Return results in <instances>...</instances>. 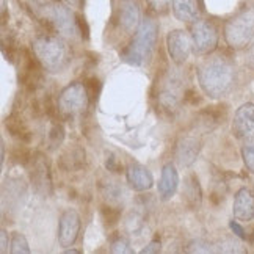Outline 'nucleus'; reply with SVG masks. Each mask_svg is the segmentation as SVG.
Wrapping results in <instances>:
<instances>
[{"label": "nucleus", "instance_id": "obj_29", "mask_svg": "<svg viewBox=\"0 0 254 254\" xmlns=\"http://www.w3.org/2000/svg\"><path fill=\"white\" fill-rule=\"evenodd\" d=\"M242 155H243V160H245L247 168L251 173H254V143H248L247 146H243Z\"/></svg>", "mask_w": 254, "mask_h": 254}, {"label": "nucleus", "instance_id": "obj_9", "mask_svg": "<svg viewBox=\"0 0 254 254\" xmlns=\"http://www.w3.org/2000/svg\"><path fill=\"white\" fill-rule=\"evenodd\" d=\"M201 149V138L199 130L194 129L190 133L182 135L178 144H176V160L181 167H190L196 160Z\"/></svg>", "mask_w": 254, "mask_h": 254}, {"label": "nucleus", "instance_id": "obj_16", "mask_svg": "<svg viewBox=\"0 0 254 254\" xmlns=\"http://www.w3.org/2000/svg\"><path fill=\"white\" fill-rule=\"evenodd\" d=\"M120 24L126 32H132L140 24L138 0H121L120 3Z\"/></svg>", "mask_w": 254, "mask_h": 254}, {"label": "nucleus", "instance_id": "obj_27", "mask_svg": "<svg viewBox=\"0 0 254 254\" xmlns=\"http://www.w3.org/2000/svg\"><path fill=\"white\" fill-rule=\"evenodd\" d=\"M85 88H86V91H88V96H90V101L96 102L97 97H99V93H101V82H99V79H96V77H90V79H86Z\"/></svg>", "mask_w": 254, "mask_h": 254}, {"label": "nucleus", "instance_id": "obj_30", "mask_svg": "<svg viewBox=\"0 0 254 254\" xmlns=\"http://www.w3.org/2000/svg\"><path fill=\"white\" fill-rule=\"evenodd\" d=\"M112 253H132V248L129 247V242L124 237H118L112 242Z\"/></svg>", "mask_w": 254, "mask_h": 254}, {"label": "nucleus", "instance_id": "obj_4", "mask_svg": "<svg viewBox=\"0 0 254 254\" xmlns=\"http://www.w3.org/2000/svg\"><path fill=\"white\" fill-rule=\"evenodd\" d=\"M254 35V13L251 9L239 13L224 27V38L231 47L242 49L248 46Z\"/></svg>", "mask_w": 254, "mask_h": 254}, {"label": "nucleus", "instance_id": "obj_25", "mask_svg": "<svg viewBox=\"0 0 254 254\" xmlns=\"http://www.w3.org/2000/svg\"><path fill=\"white\" fill-rule=\"evenodd\" d=\"M217 251L221 253H243L245 250L242 248V245L234 239H223L221 242L217 243Z\"/></svg>", "mask_w": 254, "mask_h": 254}, {"label": "nucleus", "instance_id": "obj_33", "mask_svg": "<svg viewBox=\"0 0 254 254\" xmlns=\"http://www.w3.org/2000/svg\"><path fill=\"white\" fill-rule=\"evenodd\" d=\"M77 27H79V32L83 40H88L90 38V27H88L83 16H77Z\"/></svg>", "mask_w": 254, "mask_h": 254}, {"label": "nucleus", "instance_id": "obj_11", "mask_svg": "<svg viewBox=\"0 0 254 254\" xmlns=\"http://www.w3.org/2000/svg\"><path fill=\"white\" fill-rule=\"evenodd\" d=\"M32 160H33V168H32L33 187L43 196H49L52 193V179H51V170H49V162L41 152L35 154Z\"/></svg>", "mask_w": 254, "mask_h": 254}, {"label": "nucleus", "instance_id": "obj_31", "mask_svg": "<svg viewBox=\"0 0 254 254\" xmlns=\"http://www.w3.org/2000/svg\"><path fill=\"white\" fill-rule=\"evenodd\" d=\"M209 251H212V248L204 240H193L187 247V253H209Z\"/></svg>", "mask_w": 254, "mask_h": 254}, {"label": "nucleus", "instance_id": "obj_23", "mask_svg": "<svg viewBox=\"0 0 254 254\" xmlns=\"http://www.w3.org/2000/svg\"><path fill=\"white\" fill-rule=\"evenodd\" d=\"M64 140V130H63V126L58 124V123H54L51 130H49V135H47V146L49 149H57L58 146H60Z\"/></svg>", "mask_w": 254, "mask_h": 254}, {"label": "nucleus", "instance_id": "obj_18", "mask_svg": "<svg viewBox=\"0 0 254 254\" xmlns=\"http://www.w3.org/2000/svg\"><path fill=\"white\" fill-rule=\"evenodd\" d=\"M127 181H129L130 187L136 191H144L152 187V176L141 165H130L127 168Z\"/></svg>", "mask_w": 254, "mask_h": 254}, {"label": "nucleus", "instance_id": "obj_28", "mask_svg": "<svg viewBox=\"0 0 254 254\" xmlns=\"http://www.w3.org/2000/svg\"><path fill=\"white\" fill-rule=\"evenodd\" d=\"M102 217L105 220L107 224H110V226H113V224H116L120 221L121 218V212L120 209L116 207H110V206H104L102 207Z\"/></svg>", "mask_w": 254, "mask_h": 254}, {"label": "nucleus", "instance_id": "obj_32", "mask_svg": "<svg viewBox=\"0 0 254 254\" xmlns=\"http://www.w3.org/2000/svg\"><path fill=\"white\" fill-rule=\"evenodd\" d=\"M149 6L157 13H165L168 9L170 5V0H148Z\"/></svg>", "mask_w": 254, "mask_h": 254}, {"label": "nucleus", "instance_id": "obj_42", "mask_svg": "<svg viewBox=\"0 0 254 254\" xmlns=\"http://www.w3.org/2000/svg\"><path fill=\"white\" fill-rule=\"evenodd\" d=\"M82 254V251L80 250H66V254Z\"/></svg>", "mask_w": 254, "mask_h": 254}, {"label": "nucleus", "instance_id": "obj_1", "mask_svg": "<svg viewBox=\"0 0 254 254\" xmlns=\"http://www.w3.org/2000/svg\"><path fill=\"white\" fill-rule=\"evenodd\" d=\"M199 83L210 97L226 96L236 83V69L229 58L221 55L204 62L199 67Z\"/></svg>", "mask_w": 254, "mask_h": 254}, {"label": "nucleus", "instance_id": "obj_2", "mask_svg": "<svg viewBox=\"0 0 254 254\" xmlns=\"http://www.w3.org/2000/svg\"><path fill=\"white\" fill-rule=\"evenodd\" d=\"M33 52L40 63L51 72H62L71 63L72 54L60 38L54 35H41L33 41Z\"/></svg>", "mask_w": 254, "mask_h": 254}, {"label": "nucleus", "instance_id": "obj_5", "mask_svg": "<svg viewBox=\"0 0 254 254\" xmlns=\"http://www.w3.org/2000/svg\"><path fill=\"white\" fill-rule=\"evenodd\" d=\"M182 83H184L182 75L178 71L168 72L162 82L160 93H159V102L162 109L170 115L179 112V107L185 97Z\"/></svg>", "mask_w": 254, "mask_h": 254}, {"label": "nucleus", "instance_id": "obj_19", "mask_svg": "<svg viewBox=\"0 0 254 254\" xmlns=\"http://www.w3.org/2000/svg\"><path fill=\"white\" fill-rule=\"evenodd\" d=\"M178 184H179V176L178 171H176L174 165L168 163L163 167L162 171V178L159 182V193H160V198L163 201L170 199L173 194L176 193V189H178Z\"/></svg>", "mask_w": 254, "mask_h": 254}, {"label": "nucleus", "instance_id": "obj_22", "mask_svg": "<svg viewBox=\"0 0 254 254\" xmlns=\"http://www.w3.org/2000/svg\"><path fill=\"white\" fill-rule=\"evenodd\" d=\"M184 196H185V201L190 204V207L198 209L201 206V187L194 176H189V178L185 179Z\"/></svg>", "mask_w": 254, "mask_h": 254}, {"label": "nucleus", "instance_id": "obj_41", "mask_svg": "<svg viewBox=\"0 0 254 254\" xmlns=\"http://www.w3.org/2000/svg\"><path fill=\"white\" fill-rule=\"evenodd\" d=\"M71 5H74V6H82L83 5V0H67Z\"/></svg>", "mask_w": 254, "mask_h": 254}, {"label": "nucleus", "instance_id": "obj_14", "mask_svg": "<svg viewBox=\"0 0 254 254\" xmlns=\"http://www.w3.org/2000/svg\"><path fill=\"white\" fill-rule=\"evenodd\" d=\"M167 44H168V52H170L171 58L178 64L187 60L190 55V49L193 46L190 43V38L187 36V33L182 30L171 32L167 38Z\"/></svg>", "mask_w": 254, "mask_h": 254}, {"label": "nucleus", "instance_id": "obj_8", "mask_svg": "<svg viewBox=\"0 0 254 254\" xmlns=\"http://www.w3.org/2000/svg\"><path fill=\"white\" fill-rule=\"evenodd\" d=\"M47 25L52 30H58L66 36H74L77 33V16L74 17L72 11L66 5L55 2L49 9V21Z\"/></svg>", "mask_w": 254, "mask_h": 254}, {"label": "nucleus", "instance_id": "obj_17", "mask_svg": "<svg viewBox=\"0 0 254 254\" xmlns=\"http://www.w3.org/2000/svg\"><path fill=\"white\" fill-rule=\"evenodd\" d=\"M58 165L63 171H79L82 168H85L86 165V152L80 146H72V148L66 149L60 160H58Z\"/></svg>", "mask_w": 254, "mask_h": 254}, {"label": "nucleus", "instance_id": "obj_6", "mask_svg": "<svg viewBox=\"0 0 254 254\" xmlns=\"http://www.w3.org/2000/svg\"><path fill=\"white\" fill-rule=\"evenodd\" d=\"M88 102H90V96H88L85 83H72L62 91L60 99H58V109H60L62 115L71 118V116L83 113L88 107Z\"/></svg>", "mask_w": 254, "mask_h": 254}, {"label": "nucleus", "instance_id": "obj_24", "mask_svg": "<svg viewBox=\"0 0 254 254\" xmlns=\"http://www.w3.org/2000/svg\"><path fill=\"white\" fill-rule=\"evenodd\" d=\"M14 254H27L30 253V248H28V243L25 240V237L21 232H14L13 234V240H11V250H9Z\"/></svg>", "mask_w": 254, "mask_h": 254}, {"label": "nucleus", "instance_id": "obj_10", "mask_svg": "<svg viewBox=\"0 0 254 254\" xmlns=\"http://www.w3.org/2000/svg\"><path fill=\"white\" fill-rule=\"evenodd\" d=\"M24 64L21 67V72H19V79L24 83V86L27 88V91H36L38 88L43 83V74H41V67H40V60L36 58V55H32L30 52L24 49Z\"/></svg>", "mask_w": 254, "mask_h": 254}, {"label": "nucleus", "instance_id": "obj_21", "mask_svg": "<svg viewBox=\"0 0 254 254\" xmlns=\"http://www.w3.org/2000/svg\"><path fill=\"white\" fill-rule=\"evenodd\" d=\"M5 127H6V130L11 133V136H14V138H19L22 143H30L32 133L27 129V126L24 124L22 118L17 113H11L8 116V118L5 120Z\"/></svg>", "mask_w": 254, "mask_h": 254}, {"label": "nucleus", "instance_id": "obj_36", "mask_svg": "<svg viewBox=\"0 0 254 254\" xmlns=\"http://www.w3.org/2000/svg\"><path fill=\"white\" fill-rule=\"evenodd\" d=\"M105 167L109 171H113V173H120L121 167L118 163H116V159L115 157H110V159H107V163H105Z\"/></svg>", "mask_w": 254, "mask_h": 254}, {"label": "nucleus", "instance_id": "obj_15", "mask_svg": "<svg viewBox=\"0 0 254 254\" xmlns=\"http://www.w3.org/2000/svg\"><path fill=\"white\" fill-rule=\"evenodd\" d=\"M234 215L240 221H250L254 218V193L250 189H242L236 194Z\"/></svg>", "mask_w": 254, "mask_h": 254}, {"label": "nucleus", "instance_id": "obj_35", "mask_svg": "<svg viewBox=\"0 0 254 254\" xmlns=\"http://www.w3.org/2000/svg\"><path fill=\"white\" fill-rule=\"evenodd\" d=\"M245 63L248 67H251V69H254V43L248 47L247 51V55H245Z\"/></svg>", "mask_w": 254, "mask_h": 254}, {"label": "nucleus", "instance_id": "obj_43", "mask_svg": "<svg viewBox=\"0 0 254 254\" xmlns=\"http://www.w3.org/2000/svg\"><path fill=\"white\" fill-rule=\"evenodd\" d=\"M3 160H5V144L2 141V163H3Z\"/></svg>", "mask_w": 254, "mask_h": 254}, {"label": "nucleus", "instance_id": "obj_7", "mask_svg": "<svg viewBox=\"0 0 254 254\" xmlns=\"http://www.w3.org/2000/svg\"><path fill=\"white\" fill-rule=\"evenodd\" d=\"M191 44L193 51L199 55L212 52L218 44L217 28L209 21H196L191 27Z\"/></svg>", "mask_w": 254, "mask_h": 254}, {"label": "nucleus", "instance_id": "obj_40", "mask_svg": "<svg viewBox=\"0 0 254 254\" xmlns=\"http://www.w3.org/2000/svg\"><path fill=\"white\" fill-rule=\"evenodd\" d=\"M0 239H2V253L5 254L8 250H6V247H8V237H6V231L5 229H2V234H0Z\"/></svg>", "mask_w": 254, "mask_h": 254}, {"label": "nucleus", "instance_id": "obj_39", "mask_svg": "<svg viewBox=\"0 0 254 254\" xmlns=\"http://www.w3.org/2000/svg\"><path fill=\"white\" fill-rule=\"evenodd\" d=\"M231 229H232L234 232H236L240 239H245V231H243L237 223H234V221H232V223H231Z\"/></svg>", "mask_w": 254, "mask_h": 254}, {"label": "nucleus", "instance_id": "obj_20", "mask_svg": "<svg viewBox=\"0 0 254 254\" xmlns=\"http://www.w3.org/2000/svg\"><path fill=\"white\" fill-rule=\"evenodd\" d=\"M173 11L179 21L193 22L199 16L198 0H173Z\"/></svg>", "mask_w": 254, "mask_h": 254}, {"label": "nucleus", "instance_id": "obj_34", "mask_svg": "<svg viewBox=\"0 0 254 254\" xmlns=\"http://www.w3.org/2000/svg\"><path fill=\"white\" fill-rule=\"evenodd\" d=\"M184 102H187V104H190V105H196V104H199V96H198V93L190 88V90L185 91Z\"/></svg>", "mask_w": 254, "mask_h": 254}, {"label": "nucleus", "instance_id": "obj_26", "mask_svg": "<svg viewBox=\"0 0 254 254\" xmlns=\"http://www.w3.org/2000/svg\"><path fill=\"white\" fill-rule=\"evenodd\" d=\"M13 159H14V162L21 163V165H28L32 162L33 155L30 151H28V148H25V146H16L14 151H13Z\"/></svg>", "mask_w": 254, "mask_h": 254}, {"label": "nucleus", "instance_id": "obj_38", "mask_svg": "<svg viewBox=\"0 0 254 254\" xmlns=\"http://www.w3.org/2000/svg\"><path fill=\"white\" fill-rule=\"evenodd\" d=\"M27 3L35 11H40L41 8H44V0H27Z\"/></svg>", "mask_w": 254, "mask_h": 254}, {"label": "nucleus", "instance_id": "obj_3", "mask_svg": "<svg viewBox=\"0 0 254 254\" xmlns=\"http://www.w3.org/2000/svg\"><path fill=\"white\" fill-rule=\"evenodd\" d=\"M157 30L159 28H157V24L154 22V19L146 17L141 22L132 43L124 51V54H123L124 60L127 63L136 64V66L148 62L152 51H154L155 41H157Z\"/></svg>", "mask_w": 254, "mask_h": 254}, {"label": "nucleus", "instance_id": "obj_37", "mask_svg": "<svg viewBox=\"0 0 254 254\" xmlns=\"http://www.w3.org/2000/svg\"><path fill=\"white\" fill-rule=\"evenodd\" d=\"M160 251V242H157V240H154V242H151L148 247H146L141 253L143 254H146V253H159Z\"/></svg>", "mask_w": 254, "mask_h": 254}, {"label": "nucleus", "instance_id": "obj_13", "mask_svg": "<svg viewBox=\"0 0 254 254\" xmlns=\"http://www.w3.org/2000/svg\"><path fill=\"white\" fill-rule=\"evenodd\" d=\"M80 229V217L72 209H67L60 218V228H58V243L67 248L71 247L77 239Z\"/></svg>", "mask_w": 254, "mask_h": 254}, {"label": "nucleus", "instance_id": "obj_12", "mask_svg": "<svg viewBox=\"0 0 254 254\" xmlns=\"http://www.w3.org/2000/svg\"><path fill=\"white\" fill-rule=\"evenodd\" d=\"M234 133L239 140L254 143V104L242 105L234 118Z\"/></svg>", "mask_w": 254, "mask_h": 254}]
</instances>
